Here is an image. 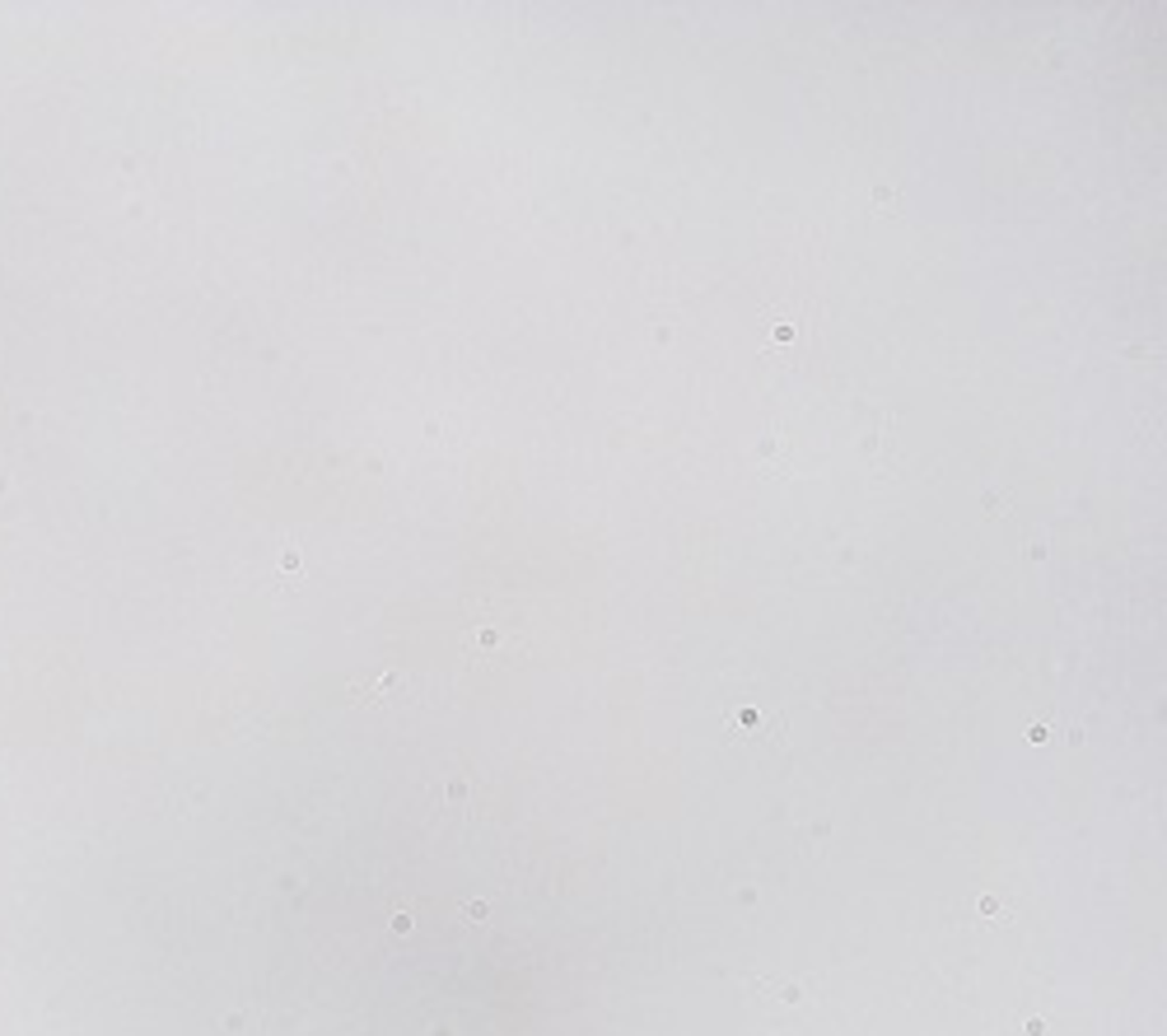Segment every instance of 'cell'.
<instances>
[{
  "label": "cell",
  "instance_id": "obj_1",
  "mask_svg": "<svg viewBox=\"0 0 1167 1036\" xmlns=\"http://www.w3.org/2000/svg\"><path fill=\"white\" fill-rule=\"evenodd\" d=\"M728 733L743 742H770L776 748L785 738V714H780L770 700H743L734 714H728Z\"/></svg>",
  "mask_w": 1167,
  "mask_h": 1036
},
{
  "label": "cell",
  "instance_id": "obj_2",
  "mask_svg": "<svg viewBox=\"0 0 1167 1036\" xmlns=\"http://www.w3.org/2000/svg\"><path fill=\"white\" fill-rule=\"evenodd\" d=\"M860 453L873 468V476H892V416L888 411H869V430L860 434Z\"/></svg>",
  "mask_w": 1167,
  "mask_h": 1036
},
{
  "label": "cell",
  "instance_id": "obj_3",
  "mask_svg": "<svg viewBox=\"0 0 1167 1036\" xmlns=\"http://www.w3.org/2000/svg\"><path fill=\"white\" fill-rule=\"evenodd\" d=\"M518 640H514V626L509 621H476L472 630H467V649H476V654H509Z\"/></svg>",
  "mask_w": 1167,
  "mask_h": 1036
},
{
  "label": "cell",
  "instance_id": "obj_4",
  "mask_svg": "<svg viewBox=\"0 0 1167 1036\" xmlns=\"http://www.w3.org/2000/svg\"><path fill=\"white\" fill-rule=\"evenodd\" d=\"M757 468H762V476H780V481H789L794 476V462H789V444L780 430H770L762 444H757Z\"/></svg>",
  "mask_w": 1167,
  "mask_h": 1036
},
{
  "label": "cell",
  "instance_id": "obj_5",
  "mask_svg": "<svg viewBox=\"0 0 1167 1036\" xmlns=\"http://www.w3.org/2000/svg\"><path fill=\"white\" fill-rule=\"evenodd\" d=\"M402 691H406V672L383 668V677L374 687H356V700H388V696H402Z\"/></svg>",
  "mask_w": 1167,
  "mask_h": 1036
},
{
  "label": "cell",
  "instance_id": "obj_6",
  "mask_svg": "<svg viewBox=\"0 0 1167 1036\" xmlns=\"http://www.w3.org/2000/svg\"><path fill=\"white\" fill-rule=\"evenodd\" d=\"M873 206H878V215H901V188L878 182V188H873Z\"/></svg>",
  "mask_w": 1167,
  "mask_h": 1036
},
{
  "label": "cell",
  "instance_id": "obj_7",
  "mask_svg": "<svg viewBox=\"0 0 1167 1036\" xmlns=\"http://www.w3.org/2000/svg\"><path fill=\"white\" fill-rule=\"evenodd\" d=\"M794 337H799V323H794V318H785V314H776V318H770V341L789 346Z\"/></svg>",
  "mask_w": 1167,
  "mask_h": 1036
}]
</instances>
